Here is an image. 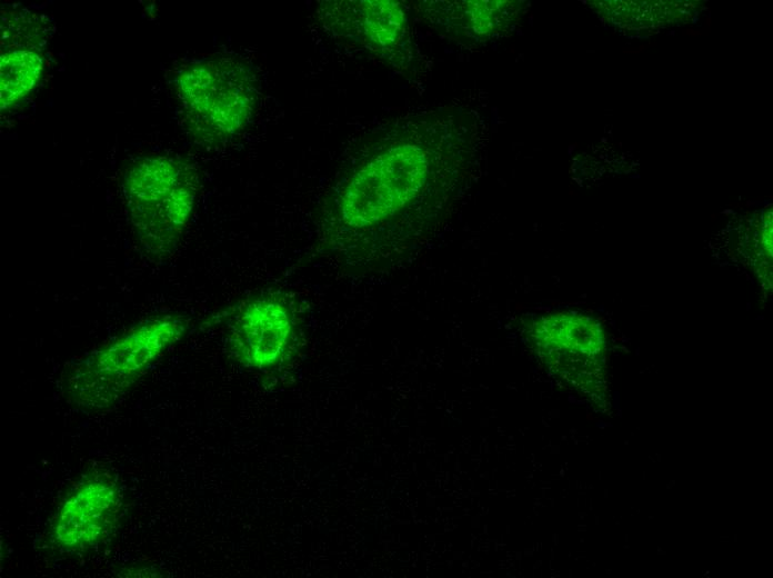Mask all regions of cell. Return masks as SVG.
I'll return each instance as SVG.
<instances>
[{"label": "cell", "mask_w": 773, "mask_h": 578, "mask_svg": "<svg viewBox=\"0 0 773 578\" xmlns=\"http://www.w3.org/2000/svg\"><path fill=\"white\" fill-rule=\"evenodd\" d=\"M192 169L168 157H149L127 171L123 193L130 222L152 256L169 253L187 227L197 199Z\"/></svg>", "instance_id": "obj_1"}, {"label": "cell", "mask_w": 773, "mask_h": 578, "mask_svg": "<svg viewBox=\"0 0 773 578\" xmlns=\"http://www.w3.org/2000/svg\"><path fill=\"white\" fill-rule=\"evenodd\" d=\"M184 331V322L172 316L134 326L76 365L70 396L84 407L112 405Z\"/></svg>", "instance_id": "obj_2"}, {"label": "cell", "mask_w": 773, "mask_h": 578, "mask_svg": "<svg viewBox=\"0 0 773 578\" xmlns=\"http://www.w3.org/2000/svg\"><path fill=\"white\" fill-rule=\"evenodd\" d=\"M175 89L188 128L197 138L219 141L245 127L257 103L253 74L230 58L184 67Z\"/></svg>", "instance_id": "obj_3"}, {"label": "cell", "mask_w": 773, "mask_h": 578, "mask_svg": "<svg viewBox=\"0 0 773 578\" xmlns=\"http://www.w3.org/2000/svg\"><path fill=\"white\" fill-rule=\"evenodd\" d=\"M430 172V156L415 143L393 146L360 167L340 197L342 222L354 229L375 226L410 205Z\"/></svg>", "instance_id": "obj_4"}, {"label": "cell", "mask_w": 773, "mask_h": 578, "mask_svg": "<svg viewBox=\"0 0 773 578\" xmlns=\"http://www.w3.org/2000/svg\"><path fill=\"white\" fill-rule=\"evenodd\" d=\"M529 337L548 370L580 392H591L602 378L604 340L591 318L559 312L532 322Z\"/></svg>", "instance_id": "obj_5"}, {"label": "cell", "mask_w": 773, "mask_h": 578, "mask_svg": "<svg viewBox=\"0 0 773 578\" xmlns=\"http://www.w3.org/2000/svg\"><path fill=\"white\" fill-rule=\"evenodd\" d=\"M122 514V495L112 477L92 472L82 477L61 501L52 522V537L62 549L91 548L116 529Z\"/></svg>", "instance_id": "obj_6"}, {"label": "cell", "mask_w": 773, "mask_h": 578, "mask_svg": "<svg viewBox=\"0 0 773 578\" xmlns=\"http://www.w3.org/2000/svg\"><path fill=\"white\" fill-rule=\"evenodd\" d=\"M292 337L293 321L288 307L273 298H258L240 307L233 317L229 345L243 366L268 370L282 361Z\"/></svg>", "instance_id": "obj_7"}, {"label": "cell", "mask_w": 773, "mask_h": 578, "mask_svg": "<svg viewBox=\"0 0 773 578\" xmlns=\"http://www.w3.org/2000/svg\"><path fill=\"white\" fill-rule=\"evenodd\" d=\"M1 109L21 100L40 79L42 57L31 50H13L1 54Z\"/></svg>", "instance_id": "obj_8"}, {"label": "cell", "mask_w": 773, "mask_h": 578, "mask_svg": "<svg viewBox=\"0 0 773 578\" xmlns=\"http://www.w3.org/2000/svg\"><path fill=\"white\" fill-rule=\"evenodd\" d=\"M358 13L361 32L375 47L390 49L401 39L405 20L399 3L363 1Z\"/></svg>", "instance_id": "obj_9"}, {"label": "cell", "mask_w": 773, "mask_h": 578, "mask_svg": "<svg viewBox=\"0 0 773 578\" xmlns=\"http://www.w3.org/2000/svg\"><path fill=\"white\" fill-rule=\"evenodd\" d=\"M684 33L690 34V36H696L700 34V31L693 30V29H687Z\"/></svg>", "instance_id": "obj_10"}]
</instances>
